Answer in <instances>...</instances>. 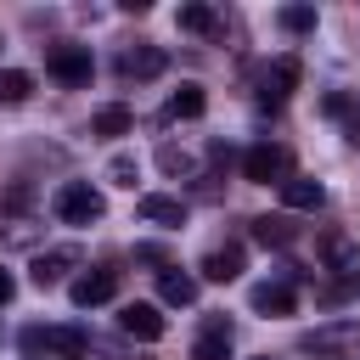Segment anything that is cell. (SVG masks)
<instances>
[{
    "instance_id": "18",
    "label": "cell",
    "mask_w": 360,
    "mask_h": 360,
    "mask_svg": "<svg viewBox=\"0 0 360 360\" xmlns=\"http://www.w3.org/2000/svg\"><path fill=\"white\" fill-rule=\"evenodd\" d=\"M202 107H208L202 84H180V90L169 96V118H202Z\"/></svg>"
},
{
    "instance_id": "8",
    "label": "cell",
    "mask_w": 360,
    "mask_h": 360,
    "mask_svg": "<svg viewBox=\"0 0 360 360\" xmlns=\"http://www.w3.org/2000/svg\"><path fill=\"white\" fill-rule=\"evenodd\" d=\"M118 73H124V79H158V73H163V51H158V45H135V51L118 56Z\"/></svg>"
},
{
    "instance_id": "14",
    "label": "cell",
    "mask_w": 360,
    "mask_h": 360,
    "mask_svg": "<svg viewBox=\"0 0 360 360\" xmlns=\"http://www.w3.org/2000/svg\"><path fill=\"white\" fill-rule=\"evenodd\" d=\"M191 360H231V326L225 321H208V332L191 343Z\"/></svg>"
},
{
    "instance_id": "16",
    "label": "cell",
    "mask_w": 360,
    "mask_h": 360,
    "mask_svg": "<svg viewBox=\"0 0 360 360\" xmlns=\"http://www.w3.org/2000/svg\"><path fill=\"white\" fill-rule=\"evenodd\" d=\"M281 202L287 208H321L326 202V186L321 180H281Z\"/></svg>"
},
{
    "instance_id": "19",
    "label": "cell",
    "mask_w": 360,
    "mask_h": 360,
    "mask_svg": "<svg viewBox=\"0 0 360 360\" xmlns=\"http://www.w3.org/2000/svg\"><path fill=\"white\" fill-rule=\"evenodd\" d=\"M174 22H180L186 34H214V28H219L214 6H197V0H191V6H180V11H174Z\"/></svg>"
},
{
    "instance_id": "25",
    "label": "cell",
    "mask_w": 360,
    "mask_h": 360,
    "mask_svg": "<svg viewBox=\"0 0 360 360\" xmlns=\"http://www.w3.org/2000/svg\"><path fill=\"white\" fill-rule=\"evenodd\" d=\"M158 163H163L169 174H186V169H191V158H186L180 146H163V152H158Z\"/></svg>"
},
{
    "instance_id": "5",
    "label": "cell",
    "mask_w": 360,
    "mask_h": 360,
    "mask_svg": "<svg viewBox=\"0 0 360 360\" xmlns=\"http://www.w3.org/2000/svg\"><path fill=\"white\" fill-rule=\"evenodd\" d=\"M118 292V276L112 270H84V276H73V287H68V298L79 304V309H96V304H107Z\"/></svg>"
},
{
    "instance_id": "26",
    "label": "cell",
    "mask_w": 360,
    "mask_h": 360,
    "mask_svg": "<svg viewBox=\"0 0 360 360\" xmlns=\"http://www.w3.org/2000/svg\"><path fill=\"white\" fill-rule=\"evenodd\" d=\"M321 112H326V118H349V96H338V90H332V96L321 101Z\"/></svg>"
},
{
    "instance_id": "10",
    "label": "cell",
    "mask_w": 360,
    "mask_h": 360,
    "mask_svg": "<svg viewBox=\"0 0 360 360\" xmlns=\"http://www.w3.org/2000/svg\"><path fill=\"white\" fill-rule=\"evenodd\" d=\"M248 304H253L259 315H292V287H287V281H259V287L248 292Z\"/></svg>"
},
{
    "instance_id": "2",
    "label": "cell",
    "mask_w": 360,
    "mask_h": 360,
    "mask_svg": "<svg viewBox=\"0 0 360 360\" xmlns=\"http://www.w3.org/2000/svg\"><path fill=\"white\" fill-rule=\"evenodd\" d=\"M22 349L28 354H56V360H84V349H90V338L79 332V326H34V332H22Z\"/></svg>"
},
{
    "instance_id": "24",
    "label": "cell",
    "mask_w": 360,
    "mask_h": 360,
    "mask_svg": "<svg viewBox=\"0 0 360 360\" xmlns=\"http://www.w3.org/2000/svg\"><path fill=\"white\" fill-rule=\"evenodd\" d=\"M326 259H332L338 270H354V248H349V236H326Z\"/></svg>"
},
{
    "instance_id": "7",
    "label": "cell",
    "mask_w": 360,
    "mask_h": 360,
    "mask_svg": "<svg viewBox=\"0 0 360 360\" xmlns=\"http://www.w3.org/2000/svg\"><path fill=\"white\" fill-rule=\"evenodd\" d=\"M298 56H281L270 73H264V84H259V107H281L287 96H292V84H298Z\"/></svg>"
},
{
    "instance_id": "15",
    "label": "cell",
    "mask_w": 360,
    "mask_h": 360,
    "mask_svg": "<svg viewBox=\"0 0 360 360\" xmlns=\"http://www.w3.org/2000/svg\"><path fill=\"white\" fill-rule=\"evenodd\" d=\"M158 298H163V304H191V298H197V276H186V270H158Z\"/></svg>"
},
{
    "instance_id": "6",
    "label": "cell",
    "mask_w": 360,
    "mask_h": 360,
    "mask_svg": "<svg viewBox=\"0 0 360 360\" xmlns=\"http://www.w3.org/2000/svg\"><path fill=\"white\" fill-rule=\"evenodd\" d=\"M118 326H124L129 338H141V343H158V338L169 332V321L158 315V304H124V309H118Z\"/></svg>"
},
{
    "instance_id": "13",
    "label": "cell",
    "mask_w": 360,
    "mask_h": 360,
    "mask_svg": "<svg viewBox=\"0 0 360 360\" xmlns=\"http://www.w3.org/2000/svg\"><path fill=\"white\" fill-rule=\"evenodd\" d=\"M202 276H208V281H236V276H242V248H236V242L214 248V253L202 259Z\"/></svg>"
},
{
    "instance_id": "11",
    "label": "cell",
    "mask_w": 360,
    "mask_h": 360,
    "mask_svg": "<svg viewBox=\"0 0 360 360\" xmlns=\"http://www.w3.org/2000/svg\"><path fill=\"white\" fill-rule=\"evenodd\" d=\"M309 349H360V321H326V326H315Z\"/></svg>"
},
{
    "instance_id": "4",
    "label": "cell",
    "mask_w": 360,
    "mask_h": 360,
    "mask_svg": "<svg viewBox=\"0 0 360 360\" xmlns=\"http://www.w3.org/2000/svg\"><path fill=\"white\" fill-rule=\"evenodd\" d=\"M242 174H248L253 186H270V180H281V174H287V152H281V146H270V141H259V146H248Z\"/></svg>"
},
{
    "instance_id": "9",
    "label": "cell",
    "mask_w": 360,
    "mask_h": 360,
    "mask_svg": "<svg viewBox=\"0 0 360 360\" xmlns=\"http://www.w3.org/2000/svg\"><path fill=\"white\" fill-rule=\"evenodd\" d=\"M79 264V248H56V253H39L34 259V287H56L68 270Z\"/></svg>"
},
{
    "instance_id": "1",
    "label": "cell",
    "mask_w": 360,
    "mask_h": 360,
    "mask_svg": "<svg viewBox=\"0 0 360 360\" xmlns=\"http://www.w3.org/2000/svg\"><path fill=\"white\" fill-rule=\"evenodd\" d=\"M51 208H56L62 225H96V219L107 214V202H101V191H96L90 180H62L56 197H51Z\"/></svg>"
},
{
    "instance_id": "28",
    "label": "cell",
    "mask_w": 360,
    "mask_h": 360,
    "mask_svg": "<svg viewBox=\"0 0 360 360\" xmlns=\"http://www.w3.org/2000/svg\"><path fill=\"white\" fill-rule=\"evenodd\" d=\"M349 141H354V146H360V112H354V124H349Z\"/></svg>"
},
{
    "instance_id": "23",
    "label": "cell",
    "mask_w": 360,
    "mask_h": 360,
    "mask_svg": "<svg viewBox=\"0 0 360 360\" xmlns=\"http://www.w3.org/2000/svg\"><path fill=\"white\" fill-rule=\"evenodd\" d=\"M107 180H112V186H135V180H141V163H135L129 152H118V158L107 163Z\"/></svg>"
},
{
    "instance_id": "27",
    "label": "cell",
    "mask_w": 360,
    "mask_h": 360,
    "mask_svg": "<svg viewBox=\"0 0 360 360\" xmlns=\"http://www.w3.org/2000/svg\"><path fill=\"white\" fill-rule=\"evenodd\" d=\"M11 292H17V276H11V270H6V264H0V304H6V298H11Z\"/></svg>"
},
{
    "instance_id": "17",
    "label": "cell",
    "mask_w": 360,
    "mask_h": 360,
    "mask_svg": "<svg viewBox=\"0 0 360 360\" xmlns=\"http://www.w3.org/2000/svg\"><path fill=\"white\" fill-rule=\"evenodd\" d=\"M298 236V225H287L281 214H264V219H253V242H264V248H287Z\"/></svg>"
},
{
    "instance_id": "20",
    "label": "cell",
    "mask_w": 360,
    "mask_h": 360,
    "mask_svg": "<svg viewBox=\"0 0 360 360\" xmlns=\"http://www.w3.org/2000/svg\"><path fill=\"white\" fill-rule=\"evenodd\" d=\"M34 96V79L22 73V68H6L0 73V107H17V101H28Z\"/></svg>"
},
{
    "instance_id": "3",
    "label": "cell",
    "mask_w": 360,
    "mask_h": 360,
    "mask_svg": "<svg viewBox=\"0 0 360 360\" xmlns=\"http://www.w3.org/2000/svg\"><path fill=\"white\" fill-rule=\"evenodd\" d=\"M45 68H51L62 84H90V51H84V45H51V51H45Z\"/></svg>"
},
{
    "instance_id": "22",
    "label": "cell",
    "mask_w": 360,
    "mask_h": 360,
    "mask_svg": "<svg viewBox=\"0 0 360 360\" xmlns=\"http://www.w3.org/2000/svg\"><path fill=\"white\" fill-rule=\"evenodd\" d=\"M287 34H309L315 28V6H281V17H276Z\"/></svg>"
},
{
    "instance_id": "21",
    "label": "cell",
    "mask_w": 360,
    "mask_h": 360,
    "mask_svg": "<svg viewBox=\"0 0 360 360\" xmlns=\"http://www.w3.org/2000/svg\"><path fill=\"white\" fill-rule=\"evenodd\" d=\"M129 124H135V118H129V107H101L90 129H96V135H129Z\"/></svg>"
},
{
    "instance_id": "12",
    "label": "cell",
    "mask_w": 360,
    "mask_h": 360,
    "mask_svg": "<svg viewBox=\"0 0 360 360\" xmlns=\"http://www.w3.org/2000/svg\"><path fill=\"white\" fill-rule=\"evenodd\" d=\"M135 214H141L146 225H186V208H180L174 197H158V191H146V197L135 202Z\"/></svg>"
}]
</instances>
